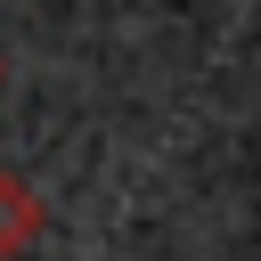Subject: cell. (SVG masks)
Wrapping results in <instances>:
<instances>
[{
  "label": "cell",
  "instance_id": "obj_1",
  "mask_svg": "<svg viewBox=\"0 0 261 261\" xmlns=\"http://www.w3.org/2000/svg\"><path fill=\"white\" fill-rule=\"evenodd\" d=\"M33 237H41V196H33L24 179H8V171H0V261H8V253H24Z\"/></svg>",
  "mask_w": 261,
  "mask_h": 261
}]
</instances>
